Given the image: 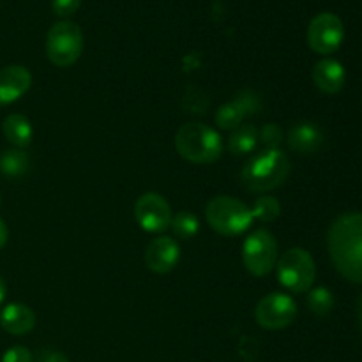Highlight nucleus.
Listing matches in <instances>:
<instances>
[{
	"mask_svg": "<svg viewBox=\"0 0 362 362\" xmlns=\"http://www.w3.org/2000/svg\"><path fill=\"white\" fill-rule=\"evenodd\" d=\"M30 168V158L21 148H11L0 154V173L6 177H21Z\"/></svg>",
	"mask_w": 362,
	"mask_h": 362,
	"instance_id": "obj_19",
	"label": "nucleus"
},
{
	"mask_svg": "<svg viewBox=\"0 0 362 362\" xmlns=\"http://www.w3.org/2000/svg\"><path fill=\"white\" fill-rule=\"evenodd\" d=\"M327 247L336 271L350 283H362V214L346 212L331 225Z\"/></svg>",
	"mask_w": 362,
	"mask_h": 362,
	"instance_id": "obj_1",
	"label": "nucleus"
},
{
	"mask_svg": "<svg viewBox=\"0 0 362 362\" xmlns=\"http://www.w3.org/2000/svg\"><path fill=\"white\" fill-rule=\"evenodd\" d=\"M359 322H361V331H362V296L359 299Z\"/></svg>",
	"mask_w": 362,
	"mask_h": 362,
	"instance_id": "obj_30",
	"label": "nucleus"
},
{
	"mask_svg": "<svg viewBox=\"0 0 362 362\" xmlns=\"http://www.w3.org/2000/svg\"><path fill=\"white\" fill-rule=\"evenodd\" d=\"M35 362H69V359L57 350H41L35 357Z\"/></svg>",
	"mask_w": 362,
	"mask_h": 362,
	"instance_id": "obj_27",
	"label": "nucleus"
},
{
	"mask_svg": "<svg viewBox=\"0 0 362 362\" xmlns=\"http://www.w3.org/2000/svg\"><path fill=\"white\" fill-rule=\"evenodd\" d=\"M345 27L341 18L334 13H320L308 27V45L318 55H331L341 46Z\"/></svg>",
	"mask_w": 362,
	"mask_h": 362,
	"instance_id": "obj_9",
	"label": "nucleus"
},
{
	"mask_svg": "<svg viewBox=\"0 0 362 362\" xmlns=\"http://www.w3.org/2000/svg\"><path fill=\"white\" fill-rule=\"evenodd\" d=\"M6 293H7L6 281H4L2 276H0V304H2V303H4V299H6Z\"/></svg>",
	"mask_w": 362,
	"mask_h": 362,
	"instance_id": "obj_29",
	"label": "nucleus"
},
{
	"mask_svg": "<svg viewBox=\"0 0 362 362\" xmlns=\"http://www.w3.org/2000/svg\"><path fill=\"white\" fill-rule=\"evenodd\" d=\"M243 260L253 276H265L278 264V243L269 230L258 228L247 235L243 246Z\"/></svg>",
	"mask_w": 362,
	"mask_h": 362,
	"instance_id": "obj_7",
	"label": "nucleus"
},
{
	"mask_svg": "<svg viewBox=\"0 0 362 362\" xmlns=\"http://www.w3.org/2000/svg\"><path fill=\"white\" fill-rule=\"evenodd\" d=\"M290 175V159L281 148L262 151L240 172V182L247 191L253 193H267L283 186Z\"/></svg>",
	"mask_w": 362,
	"mask_h": 362,
	"instance_id": "obj_2",
	"label": "nucleus"
},
{
	"mask_svg": "<svg viewBox=\"0 0 362 362\" xmlns=\"http://www.w3.org/2000/svg\"><path fill=\"white\" fill-rule=\"evenodd\" d=\"M0 204H2V197H0Z\"/></svg>",
	"mask_w": 362,
	"mask_h": 362,
	"instance_id": "obj_31",
	"label": "nucleus"
},
{
	"mask_svg": "<svg viewBox=\"0 0 362 362\" xmlns=\"http://www.w3.org/2000/svg\"><path fill=\"white\" fill-rule=\"evenodd\" d=\"M175 148L180 158L197 165H209L221 158L223 140L212 127L200 122H189L175 134Z\"/></svg>",
	"mask_w": 362,
	"mask_h": 362,
	"instance_id": "obj_3",
	"label": "nucleus"
},
{
	"mask_svg": "<svg viewBox=\"0 0 362 362\" xmlns=\"http://www.w3.org/2000/svg\"><path fill=\"white\" fill-rule=\"evenodd\" d=\"M7 237H9V230H7L6 221H4V219L0 218V250H2V247L6 246Z\"/></svg>",
	"mask_w": 362,
	"mask_h": 362,
	"instance_id": "obj_28",
	"label": "nucleus"
},
{
	"mask_svg": "<svg viewBox=\"0 0 362 362\" xmlns=\"http://www.w3.org/2000/svg\"><path fill=\"white\" fill-rule=\"evenodd\" d=\"M262 101L260 95L255 90H243L235 95L230 103L223 105L216 113V124L221 129H235L243 124L247 115H255L260 112Z\"/></svg>",
	"mask_w": 362,
	"mask_h": 362,
	"instance_id": "obj_11",
	"label": "nucleus"
},
{
	"mask_svg": "<svg viewBox=\"0 0 362 362\" xmlns=\"http://www.w3.org/2000/svg\"><path fill=\"white\" fill-rule=\"evenodd\" d=\"M180 260V247L172 237H158L145 250V264L156 274H168Z\"/></svg>",
	"mask_w": 362,
	"mask_h": 362,
	"instance_id": "obj_12",
	"label": "nucleus"
},
{
	"mask_svg": "<svg viewBox=\"0 0 362 362\" xmlns=\"http://www.w3.org/2000/svg\"><path fill=\"white\" fill-rule=\"evenodd\" d=\"M258 131L253 124H243L235 127L228 138V151L233 156H247L257 148Z\"/></svg>",
	"mask_w": 362,
	"mask_h": 362,
	"instance_id": "obj_18",
	"label": "nucleus"
},
{
	"mask_svg": "<svg viewBox=\"0 0 362 362\" xmlns=\"http://www.w3.org/2000/svg\"><path fill=\"white\" fill-rule=\"evenodd\" d=\"M2 133L6 140L16 148H25L30 145L34 138V129H32L30 120L21 113H11L2 122Z\"/></svg>",
	"mask_w": 362,
	"mask_h": 362,
	"instance_id": "obj_17",
	"label": "nucleus"
},
{
	"mask_svg": "<svg viewBox=\"0 0 362 362\" xmlns=\"http://www.w3.org/2000/svg\"><path fill=\"white\" fill-rule=\"evenodd\" d=\"M134 218L145 232L161 233L172 223V209L159 193H145L134 204Z\"/></svg>",
	"mask_w": 362,
	"mask_h": 362,
	"instance_id": "obj_10",
	"label": "nucleus"
},
{
	"mask_svg": "<svg viewBox=\"0 0 362 362\" xmlns=\"http://www.w3.org/2000/svg\"><path fill=\"white\" fill-rule=\"evenodd\" d=\"M32 74L23 66H7L0 69V106L18 101L28 92Z\"/></svg>",
	"mask_w": 362,
	"mask_h": 362,
	"instance_id": "obj_13",
	"label": "nucleus"
},
{
	"mask_svg": "<svg viewBox=\"0 0 362 362\" xmlns=\"http://www.w3.org/2000/svg\"><path fill=\"white\" fill-rule=\"evenodd\" d=\"M83 52V34L76 23L60 20L49 27L46 35V55L57 67H69Z\"/></svg>",
	"mask_w": 362,
	"mask_h": 362,
	"instance_id": "obj_5",
	"label": "nucleus"
},
{
	"mask_svg": "<svg viewBox=\"0 0 362 362\" xmlns=\"http://www.w3.org/2000/svg\"><path fill=\"white\" fill-rule=\"evenodd\" d=\"M0 325L4 331L13 336L28 334L35 327V313L25 304H7L0 311Z\"/></svg>",
	"mask_w": 362,
	"mask_h": 362,
	"instance_id": "obj_16",
	"label": "nucleus"
},
{
	"mask_svg": "<svg viewBox=\"0 0 362 362\" xmlns=\"http://www.w3.org/2000/svg\"><path fill=\"white\" fill-rule=\"evenodd\" d=\"M306 303L311 313L317 317H327L334 308V296L325 286H317V288L310 290Z\"/></svg>",
	"mask_w": 362,
	"mask_h": 362,
	"instance_id": "obj_20",
	"label": "nucleus"
},
{
	"mask_svg": "<svg viewBox=\"0 0 362 362\" xmlns=\"http://www.w3.org/2000/svg\"><path fill=\"white\" fill-rule=\"evenodd\" d=\"M255 318L260 327L267 331H279L293 324L297 318V304L286 293H269L255 308Z\"/></svg>",
	"mask_w": 362,
	"mask_h": 362,
	"instance_id": "obj_8",
	"label": "nucleus"
},
{
	"mask_svg": "<svg viewBox=\"0 0 362 362\" xmlns=\"http://www.w3.org/2000/svg\"><path fill=\"white\" fill-rule=\"evenodd\" d=\"M251 212H253V218L258 219V221L271 223L279 218V214H281V205H279V202L274 197H260L255 202Z\"/></svg>",
	"mask_w": 362,
	"mask_h": 362,
	"instance_id": "obj_22",
	"label": "nucleus"
},
{
	"mask_svg": "<svg viewBox=\"0 0 362 362\" xmlns=\"http://www.w3.org/2000/svg\"><path fill=\"white\" fill-rule=\"evenodd\" d=\"M81 0H52V11L59 18H69L80 9Z\"/></svg>",
	"mask_w": 362,
	"mask_h": 362,
	"instance_id": "obj_25",
	"label": "nucleus"
},
{
	"mask_svg": "<svg viewBox=\"0 0 362 362\" xmlns=\"http://www.w3.org/2000/svg\"><path fill=\"white\" fill-rule=\"evenodd\" d=\"M286 144L297 154H313L324 145V131L315 122H297L286 134Z\"/></svg>",
	"mask_w": 362,
	"mask_h": 362,
	"instance_id": "obj_15",
	"label": "nucleus"
},
{
	"mask_svg": "<svg viewBox=\"0 0 362 362\" xmlns=\"http://www.w3.org/2000/svg\"><path fill=\"white\" fill-rule=\"evenodd\" d=\"M182 106L189 113H205V110L211 106V101H209V98L200 88L189 87L186 90V94H184Z\"/></svg>",
	"mask_w": 362,
	"mask_h": 362,
	"instance_id": "obj_23",
	"label": "nucleus"
},
{
	"mask_svg": "<svg viewBox=\"0 0 362 362\" xmlns=\"http://www.w3.org/2000/svg\"><path fill=\"white\" fill-rule=\"evenodd\" d=\"M2 362H34V357L25 346H11L2 356Z\"/></svg>",
	"mask_w": 362,
	"mask_h": 362,
	"instance_id": "obj_26",
	"label": "nucleus"
},
{
	"mask_svg": "<svg viewBox=\"0 0 362 362\" xmlns=\"http://www.w3.org/2000/svg\"><path fill=\"white\" fill-rule=\"evenodd\" d=\"M205 216L211 228L225 237L243 235L255 221L253 212L244 202L226 197V194L212 198L207 204Z\"/></svg>",
	"mask_w": 362,
	"mask_h": 362,
	"instance_id": "obj_4",
	"label": "nucleus"
},
{
	"mask_svg": "<svg viewBox=\"0 0 362 362\" xmlns=\"http://www.w3.org/2000/svg\"><path fill=\"white\" fill-rule=\"evenodd\" d=\"M283 141V131L278 124H265L260 131H258V144L265 147V151H274L279 148Z\"/></svg>",
	"mask_w": 362,
	"mask_h": 362,
	"instance_id": "obj_24",
	"label": "nucleus"
},
{
	"mask_svg": "<svg viewBox=\"0 0 362 362\" xmlns=\"http://www.w3.org/2000/svg\"><path fill=\"white\" fill-rule=\"evenodd\" d=\"M278 279L286 290L293 293H304L313 286L317 278V265L313 257L303 247H292L279 257Z\"/></svg>",
	"mask_w": 362,
	"mask_h": 362,
	"instance_id": "obj_6",
	"label": "nucleus"
},
{
	"mask_svg": "<svg viewBox=\"0 0 362 362\" xmlns=\"http://www.w3.org/2000/svg\"><path fill=\"white\" fill-rule=\"evenodd\" d=\"M311 78H313L315 87L324 94H338L345 87L346 71L338 60L322 59L315 64Z\"/></svg>",
	"mask_w": 362,
	"mask_h": 362,
	"instance_id": "obj_14",
	"label": "nucleus"
},
{
	"mask_svg": "<svg viewBox=\"0 0 362 362\" xmlns=\"http://www.w3.org/2000/svg\"><path fill=\"white\" fill-rule=\"evenodd\" d=\"M170 226H172L173 235H175L177 239L189 240L193 239V237L198 233V230H200V221H198V218L194 214H191V212L187 211H182L179 212V214L172 216V223H170Z\"/></svg>",
	"mask_w": 362,
	"mask_h": 362,
	"instance_id": "obj_21",
	"label": "nucleus"
}]
</instances>
